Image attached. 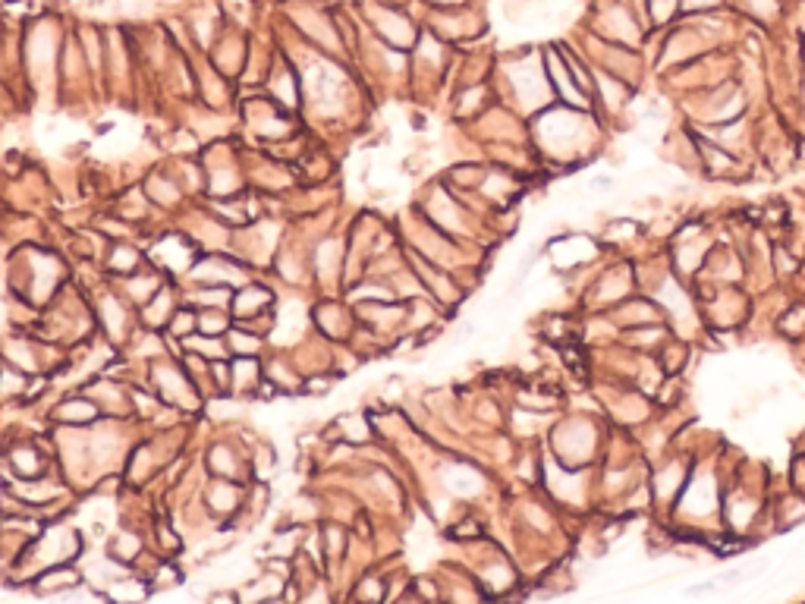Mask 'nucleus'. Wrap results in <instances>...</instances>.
Here are the masks:
<instances>
[{
    "label": "nucleus",
    "instance_id": "nucleus-1",
    "mask_svg": "<svg viewBox=\"0 0 805 604\" xmlns=\"http://www.w3.org/2000/svg\"><path fill=\"white\" fill-rule=\"evenodd\" d=\"M598 120L592 111H576L567 104H551L545 111H538L535 120V142L541 155L554 158L557 164H576L582 155H595L598 145Z\"/></svg>",
    "mask_w": 805,
    "mask_h": 604
},
{
    "label": "nucleus",
    "instance_id": "nucleus-2",
    "mask_svg": "<svg viewBox=\"0 0 805 604\" xmlns=\"http://www.w3.org/2000/svg\"><path fill=\"white\" fill-rule=\"evenodd\" d=\"M551 447L557 463L585 469L604 450V428H598V422L589 416H570L551 431Z\"/></svg>",
    "mask_w": 805,
    "mask_h": 604
},
{
    "label": "nucleus",
    "instance_id": "nucleus-3",
    "mask_svg": "<svg viewBox=\"0 0 805 604\" xmlns=\"http://www.w3.org/2000/svg\"><path fill=\"white\" fill-rule=\"evenodd\" d=\"M721 501H724V491H721V479H717V472H695L692 469V476L680 494V501L677 507H673V516H683V523L689 529H699L708 516L714 520V516H721Z\"/></svg>",
    "mask_w": 805,
    "mask_h": 604
},
{
    "label": "nucleus",
    "instance_id": "nucleus-4",
    "mask_svg": "<svg viewBox=\"0 0 805 604\" xmlns=\"http://www.w3.org/2000/svg\"><path fill=\"white\" fill-rule=\"evenodd\" d=\"M699 299L702 321L711 331H733L743 328L749 318V299L736 284H708Z\"/></svg>",
    "mask_w": 805,
    "mask_h": 604
},
{
    "label": "nucleus",
    "instance_id": "nucleus-5",
    "mask_svg": "<svg viewBox=\"0 0 805 604\" xmlns=\"http://www.w3.org/2000/svg\"><path fill=\"white\" fill-rule=\"evenodd\" d=\"M633 293H639L636 262L617 258V262L607 265L598 277H592L589 290H585V306H589L592 312H611L614 306H620V302L629 299Z\"/></svg>",
    "mask_w": 805,
    "mask_h": 604
},
{
    "label": "nucleus",
    "instance_id": "nucleus-6",
    "mask_svg": "<svg viewBox=\"0 0 805 604\" xmlns=\"http://www.w3.org/2000/svg\"><path fill=\"white\" fill-rule=\"evenodd\" d=\"M592 32L617 41L626 48H639L645 38V23L633 13L629 0H598L592 7Z\"/></svg>",
    "mask_w": 805,
    "mask_h": 604
},
{
    "label": "nucleus",
    "instance_id": "nucleus-7",
    "mask_svg": "<svg viewBox=\"0 0 805 604\" xmlns=\"http://www.w3.org/2000/svg\"><path fill=\"white\" fill-rule=\"evenodd\" d=\"M689 476H692L689 457H680V453H670V457H664L655 469H651V476H648L651 510L673 513V507H677V501H680V494H683Z\"/></svg>",
    "mask_w": 805,
    "mask_h": 604
},
{
    "label": "nucleus",
    "instance_id": "nucleus-8",
    "mask_svg": "<svg viewBox=\"0 0 805 604\" xmlns=\"http://www.w3.org/2000/svg\"><path fill=\"white\" fill-rule=\"evenodd\" d=\"M545 73H548V82H551V92H554L557 104L576 107V111H595L592 95L576 82L567 57H563V48H548L545 51Z\"/></svg>",
    "mask_w": 805,
    "mask_h": 604
},
{
    "label": "nucleus",
    "instance_id": "nucleus-9",
    "mask_svg": "<svg viewBox=\"0 0 805 604\" xmlns=\"http://www.w3.org/2000/svg\"><path fill=\"white\" fill-rule=\"evenodd\" d=\"M595 70V89H592V101L601 107L604 117H623L629 111V104H633V82H626L614 73H607L601 67H592Z\"/></svg>",
    "mask_w": 805,
    "mask_h": 604
},
{
    "label": "nucleus",
    "instance_id": "nucleus-10",
    "mask_svg": "<svg viewBox=\"0 0 805 604\" xmlns=\"http://www.w3.org/2000/svg\"><path fill=\"white\" fill-rule=\"evenodd\" d=\"M611 318H614V325L617 331H629V328H645V325H661L664 318V309H661V302L655 296H648V293H633L629 299H623L620 306L611 309Z\"/></svg>",
    "mask_w": 805,
    "mask_h": 604
},
{
    "label": "nucleus",
    "instance_id": "nucleus-11",
    "mask_svg": "<svg viewBox=\"0 0 805 604\" xmlns=\"http://www.w3.org/2000/svg\"><path fill=\"white\" fill-rule=\"evenodd\" d=\"M155 378H158V391H161L164 403H170V406H195L199 403V397L192 394V381L177 369V365L158 362Z\"/></svg>",
    "mask_w": 805,
    "mask_h": 604
},
{
    "label": "nucleus",
    "instance_id": "nucleus-12",
    "mask_svg": "<svg viewBox=\"0 0 805 604\" xmlns=\"http://www.w3.org/2000/svg\"><path fill=\"white\" fill-rule=\"evenodd\" d=\"M774 510V523H777V532H790V529H799L805 523V494L793 491L783 494V498L771 507Z\"/></svg>",
    "mask_w": 805,
    "mask_h": 604
},
{
    "label": "nucleus",
    "instance_id": "nucleus-13",
    "mask_svg": "<svg viewBox=\"0 0 805 604\" xmlns=\"http://www.w3.org/2000/svg\"><path fill=\"white\" fill-rule=\"evenodd\" d=\"M233 309H236V315L239 318H255V315H265L268 309H271V293L265 290V287H243L236 293V299H233Z\"/></svg>",
    "mask_w": 805,
    "mask_h": 604
},
{
    "label": "nucleus",
    "instance_id": "nucleus-14",
    "mask_svg": "<svg viewBox=\"0 0 805 604\" xmlns=\"http://www.w3.org/2000/svg\"><path fill=\"white\" fill-rule=\"evenodd\" d=\"M677 16H683V0H648V4H645V23H648V29L655 26V29H664L667 32Z\"/></svg>",
    "mask_w": 805,
    "mask_h": 604
},
{
    "label": "nucleus",
    "instance_id": "nucleus-15",
    "mask_svg": "<svg viewBox=\"0 0 805 604\" xmlns=\"http://www.w3.org/2000/svg\"><path fill=\"white\" fill-rule=\"evenodd\" d=\"M98 416V403L95 400H67L57 409V419H63L70 428L89 425Z\"/></svg>",
    "mask_w": 805,
    "mask_h": 604
},
{
    "label": "nucleus",
    "instance_id": "nucleus-16",
    "mask_svg": "<svg viewBox=\"0 0 805 604\" xmlns=\"http://www.w3.org/2000/svg\"><path fill=\"white\" fill-rule=\"evenodd\" d=\"M10 463H13V472L19 476V482L38 479L41 457H38V450H35V447H16V450H10Z\"/></svg>",
    "mask_w": 805,
    "mask_h": 604
},
{
    "label": "nucleus",
    "instance_id": "nucleus-17",
    "mask_svg": "<svg viewBox=\"0 0 805 604\" xmlns=\"http://www.w3.org/2000/svg\"><path fill=\"white\" fill-rule=\"evenodd\" d=\"M743 7H746V13L755 19V23L774 26V19L783 10V0H743Z\"/></svg>",
    "mask_w": 805,
    "mask_h": 604
},
{
    "label": "nucleus",
    "instance_id": "nucleus-18",
    "mask_svg": "<svg viewBox=\"0 0 805 604\" xmlns=\"http://www.w3.org/2000/svg\"><path fill=\"white\" fill-rule=\"evenodd\" d=\"M139 551H142V542H139V535H133V532H117L111 538V560L129 564V560H133Z\"/></svg>",
    "mask_w": 805,
    "mask_h": 604
},
{
    "label": "nucleus",
    "instance_id": "nucleus-19",
    "mask_svg": "<svg viewBox=\"0 0 805 604\" xmlns=\"http://www.w3.org/2000/svg\"><path fill=\"white\" fill-rule=\"evenodd\" d=\"M199 331H202V334H208V337H214V334H224V331H227V315H224V312H217V315L205 312V315L199 318Z\"/></svg>",
    "mask_w": 805,
    "mask_h": 604
},
{
    "label": "nucleus",
    "instance_id": "nucleus-20",
    "mask_svg": "<svg viewBox=\"0 0 805 604\" xmlns=\"http://www.w3.org/2000/svg\"><path fill=\"white\" fill-rule=\"evenodd\" d=\"M790 488L799 491V494H805V450L796 453L793 463H790Z\"/></svg>",
    "mask_w": 805,
    "mask_h": 604
},
{
    "label": "nucleus",
    "instance_id": "nucleus-21",
    "mask_svg": "<svg viewBox=\"0 0 805 604\" xmlns=\"http://www.w3.org/2000/svg\"><path fill=\"white\" fill-rule=\"evenodd\" d=\"M170 331H173V334H180V337H186V334H192V331H199V318L189 315V312H177V318L170 321Z\"/></svg>",
    "mask_w": 805,
    "mask_h": 604
},
{
    "label": "nucleus",
    "instance_id": "nucleus-22",
    "mask_svg": "<svg viewBox=\"0 0 805 604\" xmlns=\"http://www.w3.org/2000/svg\"><path fill=\"white\" fill-rule=\"evenodd\" d=\"M114 255H117V265H111V268H117L120 274H126L129 268L142 262V255H139L136 249H126V246H117V249H114Z\"/></svg>",
    "mask_w": 805,
    "mask_h": 604
},
{
    "label": "nucleus",
    "instance_id": "nucleus-23",
    "mask_svg": "<svg viewBox=\"0 0 805 604\" xmlns=\"http://www.w3.org/2000/svg\"><path fill=\"white\" fill-rule=\"evenodd\" d=\"M724 0H683V16L689 13H708V10H721Z\"/></svg>",
    "mask_w": 805,
    "mask_h": 604
},
{
    "label": "nucleus",
    "instance_id": "nucleus-24",
    "mask_svg": "<svg viewBox=\"0 0 805 604\" xmlns=\"http://www.w3.org/2000/svg\"><path fill=\"white\" fill-rule=\"evenodd\" d=\"M431 7H441V10H453V7H466L469 0H428Z\"/></svg>",
    "mask_w": 805,
    "mask_h": 604
}]
</instances>
